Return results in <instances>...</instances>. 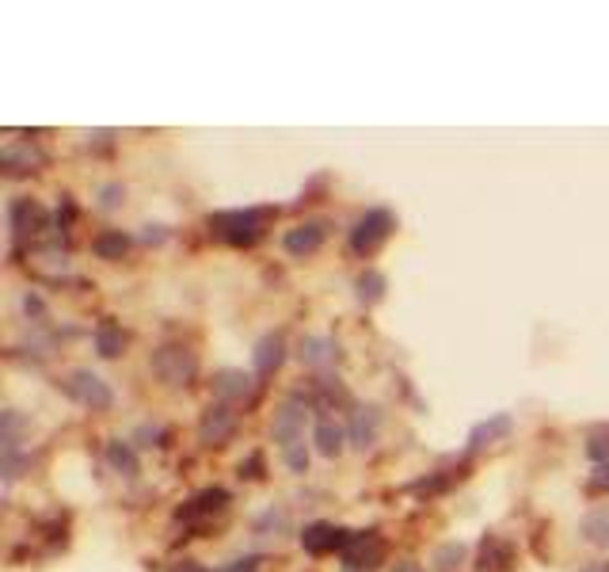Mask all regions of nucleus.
<instances>
[{
	"mask_svg": "<svg viewBox=\"0 0 609 572\" xmlns=\"http://www.w3.org/2000/svg\"><path fill=\"white\" fill-rule=\"evenodd\" d=\"M316 451L324 454V458H340L343 454V442H347V432H343V424L340 420H331V416H320L316 420Z\"/></svg>",
	"mask_w": 609,
	"mask_h": 572,
	"instance_id": "obj_11",
	"label": "nucleus"
},
{
	"mask_svg": "<svg viewBox=\"0 0 609 572\" xmlns=\"http://www.w3.org/2000/svg\"><path fill=\"white\" fill-rule=\"evenodd\" d=\"M252 362H255V371H260V374L278 371V367H282V340H278V336H263L260 344H255Z\"/></svg>",
	"mask_w": 609,
	"mask_h": 572,
	"instance_id": "obj_19",
	"label": "nucleus"
},
{
	"mask_svg": "<svg viewBox=\"0 0 609 572\" xmlns=\"http://www.w3.org/2000/svg\"><path fill=\"white\" fill-rule=\"evenodd\" d=\"M12 233H15V241H31V237H39L42 229H50V218H46V210L39 202H31V199H15L12 202Z\"/></svg>",
	"mask_w": 609,
	"mask_h": 572,
	"instance_id": "obj_6",
	"label": "nucleus"
},
{
	"mask_svg": "<svg viewBox=\"0 0 609 572\" xmlns=\"http://www.w3.org/2000/svg\"><path fill=\"white\" fill-rule=\"evenodd\" d=\"M510 561H515V550H510L507 542H499V538H484L476 572H510Z\"/></svg>",
	"mask_w": 609,
	"mask_h": 572,
	"instance_id": "obj_13",
	"label": "nucleus"
},
{
	"mask_svg": "<svg viewBox=\"0 0 609 572\" xmlns=\"http://www.w3.org/2000/svg\"><path fill=\"white\" fill-rule=\"evenodd\" d=\"M236 432V412L229 405H210L202 412V424H199V439L206 447H225Z\"/></svg>",
	"mask_w": 609,
	"mask_h": 572,
	"instance_id": "obj_5",
	"label": "nucleus"
},
{
	"mask_svg": "<svg viewBox=\"0 0 609 572\" xmlns=\"http://www.w3.org/2000/svg\"><path fill=\"white\" fill-rule=\"evenodd\" d=\"M137 439H141V447H156V439H160V427H141V432H137Z\"/></svg>",
	"mask_w": 609,
	"mask_h": 572,
	"instance_id": "obj_31",
	"label": "nucleus"
},
{
	"mask_svg": "<svg viewBox=\"0 0 609 572\" xmlns=\"http://www.w3.org/2000/svg\"><path fill=\"white\" fill-rule=\"evenodd\" d=\"M225 504H229V492H225V488H206V492H199V496L190 500V504H183L180 519H202V515H217Z\"/></svg>",
	"mask_w": 609,
	"mask_h": 572,
	"instance_id": "obj_15",
	"label": "nucleus"
},
{
	"mask_svg": "<svg viewBox=\"0 0 609 572\" xmlns=\"http://www.w3.org/2000/svg\"><path fill=\"white\" fill-rule=\"evenodd\" d=\"M393 572H423V568H419V565H415V561H400V565H396Z\"/></svg>",
	"mask_w": 609,
	"mask_h": 572,
	"instance_id": "obj_34",
	"label": "nucleus"
},
{
	"mask_svg": "<svg viewBox=\"0 0 609 572\" xmlns=\"http://www.w3.org/2000/svg\"><path fill=\"white\" fill-rule=\"evenodd\" d=\"M343 572H355V568H343Z\"/></svg>",
	"mask_w": 609,
	"mask_h": 572,
	"instance_id": "obj_37",
	"label": "nucleus"
},
{
	"mask_svg": "<svg viewBox=\"0 0 609 572\" xmlns=\"http://www.w3.org/2000/svg\"><path fill=\"white\" fill-rule=\"evenodd\" d=\"M0 161H4V168L15 176V172H35V165H42V153L23 141V146H8L4 153H0Z\"/></svg>",
	"mask_w": 609,
	"mask_h": 572,
	"instance_id": "obj_18",
	"label": "nucleus"
},
{
	"mask_svg": "<svg viewBox=\"0 0 609 572\" xmlns=\"http://www.w3.org/2000/svg\"><path fill=\"white\" fill-rule=\"evenodd\" d=\"M320 245H324V226H320V221H309V226H297L286 233V252H290V256H309Z\"/></svg>",
	"mask_w": 609,
	"mask_h": 572,
	"instance_id": "obj_12",
	"label": "nucleus"
},
{
	"mask_svg": "<svg viewBox=\"0 0 609 572\" xmlns=\"http://www.w3.org/2000/svg\"><path fill=\"white\" fill-rule=\"evenodd\" d=\"M214 393L221 397V405H225V401H244V397H252V374H244V371H221L214 378Z\"/></svg>",
	"mask_w": 609,
	"mask_h": 572,
	"instance_id": "obj_14",
	"label": "nucleus"
},
{
	"mask_svg": "<svg viewBox=\"0 0 609 572\" xmlns=\"http://www.w3.org/2000/svg\"><path fill=\"white\" fill-rule=\"evenodd\" d=\"M393 233V214L389 210H370L355 229H350V248L358 252V256H370L384 245V237Z\"/></svg>",
	"mask_w": 609,
	"mask_h": 572,
	"instance_id": "obj_4",
	"label": "nucleus"
},
{
	"mask_svg": "<svg viewBox=\"0 0 609 572\" xmlns=\"http://www.w3.org/2000/svg\"><path fill=\"white\" fill-rule=\"evenodd\" d=\"M297 359L304 362V367H328V362L335 359V340H328V336H304L301 347H297Z\"/></svg>",
	"mask_w": 609,
	"mask_h": 572,
	"instance_id": "obj_17",
	"label": "nucleus"
},
{
	"mask_svg": "<svg viewBox=\"0 0 609 572\" xmlns=\"http://www.w3.org/2000/svg\"><path fill=\"white\" fill-rule=\"evenodd\" d=\"M172 572H202V568H199V565H190V561H183V565H175Z\"/></svg>",
	"mask_w": 609,
	"mask_h": 572,
	"instance_id": "obj_35",
	"label": "nucleus"
},
{
	"mask_svg": "<svg viewBox=\"0 0 609 572\" xmlns=\"http://www.w3.org/2000/svg\"><path fill=\"white\" fill-rule=\"evenodd\" d=\"M107 462H110V469H119V473H126V477L137 473V454H134L130 442H122V439H110V442H107Z\"/></svg>",
	"mask_w": 609,
	"mask_h": 572,
	"instance_id": "obj_21",
	"label": "nucleus"
},
{
	"mask_svg": "<svg viewBox=\"0 0 609 572\" xmlns=\"http://www.w3.org/2000/svg\"><path fill=\"white\" fill-rule=\"evenodd\" d=\"M92 248H95V256H100V260H122V252L130 248V237H126L122 229H115V233H100Z\"/></svg>",
	"mask_w": 609,
	"mask_h": 572,
	"instance_id": "obj_22",
	"label": "nucleus"
},
{
	"mask_svg": "<svg viewBox=\"0 0 609 572\" xmlns=\"http://www.w3.org/2000/svg\"><path fill=\"white\" fill-rule=\"evenodd\" d=\"M510 427H515V420L507 416V412H495L491 420H484V424H476L472 427V435H469V447H488V442H495V439H503V435H510Z\"/></svg>",
	"mask_w": 609,
	"mask_h": 572,
	"instance_id": "obj_16",
	"label": "nucleus"
},
{
	"mask_svg": "<svg viewBox=\"0 0 609 572\" xmlns=\"http://www.w3.org/2000/svg\"><path fill=\"white\" fill-rule=\"evenodd\" d=\"M350 542V531H340V527H331V523H313V527H304L301 534V546L309 550V553H331V550H347Z\"/></svg>",
	"mask_w": 609,
	"mask_h": 572,
	"instance_id": "obj_8",
	"label": "nucleus"
},
{
	"mask_svg": "<svg viewBox=\"0 0 609 572\" xmlns=\"http://www.w3.org/2000/svg\"><path fill=\"white\" fill-rule=\"evenodd\" d=\"M590 488H602V492H609V462H602L595 473H590Z\"/></svg>",
	"mask_w": 609,
	"mask_h": 572,
	"instance_id": "obj_29",
	"label": "nucleus"
},
{
	"mask_svg": "<svg viewBox=\"0 0 609 572\" xmlns=\"http://www.w3.org/2000/svg\"><path fill=\"white\" fill-rule=\"evenodd\" d=\"M304 420H309V405L286 401V405L278 408V416H275V439L282 442V447L297 442V439L304 435Z\"/></svg>",
	"mask_w": 609,
	"mask_h": 572,
	"instance_id": "obj_9",
	"label": "nucleus"
},
{
	"mask_svg": "<svg viewBox=\"0 0 609 572\" xmlns=\"http://www.w3.org/2000/svg\"><path fill=\"white\" fill-rule=\"evenodd\" d=\"M381 553H384V546H381V538L374 534V531H366V534H350V542H347V550H343V568H355V572H374V565L381 561Z\"/></svg>",
	"mask_w": 609,
	"mask_h": 572,
	"instance_id": "obj_7",
	"label": "nucleus"
},
{
	"mask_svg": "<svg viewBox=\"0 0 609 572\" xmlns=\"http://www.w3.org/2000/svg\"><path fill=\"white\" fill-rule=\"evenodd\" d=\"M95 347H100L103 359H115L122 352V332L115 321H100V328H95Z\"/></svg>",
	"mask_w": 609,
	"mask_h": 572,
	"instance_id": "obj_23",
	"label": "nucleus"
},
{
	"mask_svg": "<svg viewBox=\"0 0 609 572\" xmlns=\"http://www.w3.org/2000/svg\"><path fill=\"white\" fill-rule=\"evenodd\" d=\"M583 538L590 546L609 550V507H595V512L583 519Z\"/></svg>",
	"mask_w": 609,
	"mask_h": 572,
	"instance_id": "obj_20",
	"label": "nucleus"
},
{
	"mask_svg": "<svg viewBox=\"0 0 609 572\" xmlns=\"http://www.w3.org/2000/svg\"><path fill=\"white\" fill-rule=\"evenodd\" d=\"M377 432H381V412L374 405L355 408V416H350V442H355L358 451H370L377 442Z\"/></svg>",
	"mask_w": 609,
	"mask_h": 572,
	"instance_id": "obj_10",
	"label": "nucleus"
},
{
	"mask_svg": "<svg viewBox=\"0 0 609 572\" xmlns=\"http://www.w3.org/2000/svg\"><path fill=\"white\" fill-rule=\"evenodd\" d=\"M164 226H146V233H141V241H146V245H160V241H164Z\"/></svg>",
	"mask_w": 609,
	"mask_h": 572,
	"instance_id": "obj_30",
	"label": "nucleus"
},
{
	"mask_svg": "<svg viewBox=\"0 0 609 572\" xmlns=\"http://www.w3.org/2000/svg\"><path fill=\"white\" fill-rule=\"evenodd\" d=\"M461 561H464V546H461V542H450V546H442V550L435 553V565H438L442 572H454Z\"/></svg>",
	"mask_w": 609,
	"mask_h": 572,
	"instance_id": "obj_25",
	"label": "nucleus"
},
{
	"mask_svg": "<svg viewBox=\"0 0 609 572\" xmlns=\"http://www.w3.org/2000/svg\"><path fill=\"white\" fill-rule=\"evenodd\" d=\"M282 454H286V466H290L294 473H304V469H309V451H304L301 439L290 442V447H282Z\"/></svg>",
	"mask_w": 609,
	"mask_h": 572,
	"instance_id": "obj_26",
	"label": "nucleus"
},
{
	"mask_svg": "<svg viewBox=\"0 0 609 572\" xmlns=\"http://www.w3.org/2000/svg\"><path fill=\"white\" fill-rule=\"evenodd\" d=\"M210 229L229 245H255L263 237V214L260 210H233L210 218Z\"/></svg>",
	"mask_w": 609,
	"mask_h": 572,
	"instance_id": "obj_1",
	"label": "nucleus"
},
{
	"mask_svg": "<svg viewBox=\"0 0 609 572\" xmlns=\"http://www.w3.org/2000/svg\"><path fill=\"white\" fill-rule=\"evenodd\" d=\"M66 389H69L73 401H80V405L92 408V412H103V408L115 405V393H110V386H107L100 374H92V371H73V374L66 378Z\"/></svg>",
	"mask_w": 609,
	"mask_h": 572,
	"instance_id": "obj_3",
	"label": "nucleus"
},
{
	"mask_svg": "<svg viewBox=\"0 0 609 572\" xmlns=\"http://www.w3.org/2000/svg\"><path fill=\"white\" fill-rule=\"evenodd\" d=\"M590 458H598V466L605 462V454H609V435H595V439H590Z\"/></svg>",
	"mask_w": 609,
	"mask_h": 572,
	"instance_id": "obj_28",
	"label": "nucleus"
},
{
	"mask_svg": "<svg viewBox=\"0 0 609 572\" xmlns=\"http://www.w3.org/2000/svg\"><path fill=\"white\" fill-rule=\"evenodd\" d=\"M587 572H609V565H598V568H587Z\"/></svg>",
	"mask_w": 609,
	"mask_h": 572,
	"instance_id": "obj_36",
	"label": "nucleus"
},
{
	"mask_svg": "<svg viewBox=\"0 0 609 572\" xmlns=\"http://www.w3.org/2000/svg\"><path fill=\"white\" fill-rule=\"evenodd\" d=\"M126 199V191H122V183H107L103 191H100V206L103 210H115V206Z\"/></svg>",
	"mask_w": 609,
	"mask_h": 572,
	"instance_id": "obj_27",
	"label": "nucleus"
},
{
	"mask_svg": "<svg viewBox=\"0 0 609 572\" xmlns=\"http://www.w3.org/2000/svg\"><path fill=\"white\" fill-rule=\"evenodd\" d=\"M355 290H358V301H362V306H374V301H381V294H384V275H377V272L358 275Z\"/></svg>",
	"mask_w": 609,
	"mask_h": 572,
	"instance_id": "obj_24",
	"label": "nucleus"
},
{
	"mask_svg": "<svg viewBox=\"0 0 609 572\" xmlns=\"http://www.w3.org/2000/svg\"><path fill=\"white\" fill-rule=\"evenodd\" d=\"M153 371L164 378L168 386H187L199 371V359H195V352H187L183 344H168L153 355Z\"/></svg>",
	"mask_w": 609,
	"mask_h": 572,
	"instance_id": "obj_2",
	"label": "nucleus"
},
{
	"mask_svg": "<svg viewBox=\"0 0 609 572\" xmlns=\"http://www.w3.org/2000/svg\"><path fill=\"white\" fill-rule=\"evenodd\" d=\"M255 565H260V558H244V561H233V568L225 572H255Z\"/></svg>",
	"mask_w": 609,
	"mask_h": 572,
	"instance_id": "obj_33",
	"label": "nucleus"
},
{
	"mask_svg": "<svg viewBox=\"0 0 609 572\" xmlns=\"http://www.w3.org/2000/svg\"><path fill=\"white\" fill-rule=\"evenodd\" d=\"M260 466H263V458H260V454H252V458H248V466L240 462V473H244V477H260Z\"/></svg>",
	"mask_w": 609,
	"mask_h": 572,
	"instance_id": "obj_32",
	"label": "nucleus"
}]
</instances>
